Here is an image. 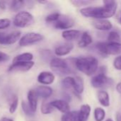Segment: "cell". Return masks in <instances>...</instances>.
Here are the masks:
<instances>
[{
	"instance_id": "7a4b0ae2",
	"label": "cell",
	"mask_w": 121,
	"mask_h": 121,
	"mask_svg": "<svg viewBox=\"0 0 121 121\" xmlns=\"http://www.w3.org/2000/svg\"><path fill=\"white\" fill-rule=\"evenodd\" d=\"M80 13L82 16L86 18H93L98 19L108 18L106 9L104 6H86L81 9Z\"/></svg>"
},
{
	"instance_id": "9a60e30c",
	"label": "cell",
	"mask_w": 121,
	"mask_h": 121,
	"mask_svg": "<svg viewBox=\"0 0 121 121\" xmlns=\"http://www.w3.org/2000/svg\"><path fill=\"white\" fill-rule=\"evenodd\" d=\"M51 106L53 107V108H56L60 112L63 113H66L70 111V106L67 101L65 100H55L51 102H50Z\"/></svg>"
},
{
	"instance_id": "f1b7e54d",
	"label": "cell",
	"mask_w": 121,
	"mask_h": 121,
	"mask_svg": "<svg viewBox=\"0 0 121 121\" xmlns=\"http://www.w3.org/2000/svg\"><path fill=\"white\" fill-rule=\"evenodd\" d=\"M21 108H22V110H23V111H24V113H25L26 116H29V117H31V116H34L35 113L31 110V108H30L29 104H27L24 101H23L21 102Z\"/></svg>"
},
{
	"instance_id": "484cf974",
	"label": "cell",
	"mask_w": 121,
	"mask_h": 121,
	"mask_svg": "<svg viewBox=\"0 0 121 121\" xmlns=\"http://www.w3.org/2000/svg\"><path fill=\"white\" fill-rule=\"evenodd\" d=\"M106 117V111L103 108L98 107L94 110V118L96 121H103Z\"/></svg>"
},
{
	"instance_id": "7c38bea8",
	"label": "cell",
	"mask_w": 121,
	"mask_h": 121,
	"mask_svg": "<svg viewBox=\"0 0 121 121\" xmlns=\"http://www.w3.org/2000/svg\"><path fill=\"white\" fill-rule=\"evenodd\" d=\"M34 91H36L38 97H40V98H42L44 99L49 98L53 94L52 88H51L48 86H46V85H41V86H36L34 89Z\"/></svg>"
},
{
	"instance_id": "ab89813d",
	"label": "cell",
	"mask_w": 121,
	"mask_h": 121,
	"mask_svg": "<svg viewBox=\"0 0 121 121\" xmlns=\"http://www.w3.org/2000/svg\"><path fill=\"white\" fill-rule=\"evenodd\" d=\"M119 23L121 24V16H120V17H119Z\"/></svg>"
},
{
	"instance_id": "d6986e66",
	"label": "cell",
	"mask_w": 121,
	"mask_h": 121,
	"mask_svg": "<svg viewBox=\"0 0 121 121\" xmlns=\"http://www.w3.org/2000/svg\"><path fill=\"white\" fill-rule=\"evenodd\" d=\"M98 100L99 103L104 107H108L110 106V96L107 91H99L97 94Z\"/></svg>"
},
{
	"instance_id": "4fadbf2b",
	"label": "cell",
	"mask_w": 121,
	"mask_h": 121,
	"mask_svg": "<svg viewBox=\"0 0 121 121\" xmlns=\"http://www.w3.org/2000/svg\"><path fill=\"white\" fill-rule=\"evenodd\" d=\"M82 35V33L81 30L69 29L66 30H63L62 33V38L68 41H73L81 38Z\"/></svg>"
},
{
	"instance_id": "f546056e",
	"label": "cell",
	"mask_w": 121,
	"mask_h": 121,
	"mask_svg": "<svg viewBox=\"0 0 121 121\" xmlns=\"http://www.w3.org/2000/svg\"><path fill=\"white\" fill-rule=\"evenodd\" d=\"M61 14H60L58 12H54V13H52L49 15H48L46 17V21L48 23H54L55 22H56L58 18H60Z\"/></svg>"
},
{
	"instance_id": "52a82bcc",
	"label": "cell",
	"mask_w": 121,
	"mask_h": 121,
	"mask_svg": "<svg viewBox=\"0 0 121 121\" xmlns=\"http://www.w3.org/2000/svg\"><path fill=\"white\" fill-rule=\"evenodd\" d=\"M44 35L40 33L31 32L25 34L19 40V45L21 47H26L34 44H36L39 42H41L44 40Z\"/></svg>"
},
{
	"instance_id": "83f0119b",
	"label": "cell",
	"mask_w": 121,
	"mask_h": 121,
	"mask_svg": "<svg viewBox=\"0 0 121 121\" xmlns=\"http://www.w3.org/2000/svg\"><path fill=\"white\" fill-rule=\"evenodd\" d=\"M108 40L109 43H120L121 42V38L120 34L116 31H111L108 35Z\"/></svg>"
},
{
	"instance_id": "d6a6232c",
	"label": "cell",
	"mask_w": 121,
	"mask_h": 121,
	"mask_svg": "<svg viewBox=\"0 0 121 121\" xmlns=\"http://www.w3.org/2000/svg\"><path fill=\"white\" fill-rule=\"evenodd\" d=\"M11 24V21L8 18H1L0 19V29H5L8 28Z\"/></svg>"
},
{
	"instance_id": "5bb4252c",
	"label": "cell",
	"mask_w": 121,
	"mask_h": 121,
	"mask_svg": "<svg viewBox=\"0 0 121 121\" xmlns=\"http://www.w3.org/2000/svg\"><path fill=\"white\" fill-rule=\"evenodd\" d=\"M93 26L99 30L106 31L109 30L113 28L111 22L107 19H98L93 21Z\"/></svg>"
},
{
	"instance_id": "6da1fadb",
	"label": "cell",
	"mask_w": 121,
	"mask_h": 121,
	"mask_svg": "<svg viewBox=\"0 0 121 121\" xmlns=\"http://www.w3.org/2000/svg\"><path fill=\"white\" fill-rule=\"evenodd\" d=\"M75 66L80 72L88 76H91L98 70V61L93 57H79L75 60Z\"/></svg>"
},
{
	"instance_id": "9c48e42d",
	"label": "cell",
	"mask_w": 121,
	"mask_h": 121,
	"mask_svg": "<svg viewBox=\"0 0 121 121\" xmlns=\"http://www.w3.org/2000/svg\"><path fill=\"white\" fill-rule=\"evenodd\" d=\"M21 32L18 30L13 31L10 33L6 34L0 33V44L11 45L15 43L18 40H20Z\"/></svg>"
},
{
	"instance_id": "d4e9b609",
	"label": "cell",
	"mask_w": 121,
	"mask_h": 121,
	"mask_svg": "<svg viewBox=\"0 0 121 121\" xmlns=\"http://www.w3.org/2000/svg\"><path fill=\"white\" fill-rule=\"evenodd\" d=\"M25 5V1L22 0H14L11 2L10 9L12 11H17L22 9Z\"/></svg>"
},
{
	"instance_id": "ba28073f",
	"label": "cell",
	"mask_w": 121,
	"mask_h": 121,
	"mask_svg": "<svg viewBox=\"0 0 121 121\" xmlns=\"http://www.w3.org/2000/svg\"><path fill=\"white\" fill-rule=\"evenodd\" d=\"M74 21L70 16L66 15H61L58 20L53 23V26L55 28L58 30H69V28H72L74 26Z\"/></svg>"
},
{
	"instance_id": "1f68e13d",
	"label": "cell",
	"mask_w": 121,
	"mask_h": 121,
	"mask_svg": "<svg viewBox=\"0 0 121 121\" xmlns=\"http://www.w3.org/2000/svg\"><path fill=\"white\" fill-rule=\"evenodd\" d=\"M71 3L73 6L78 7V6H88L91 4L92 1H88V0H73V1H71Z\"/></svg>"
},
{
	"instance_id": "f35d334b",
	"label": "cell",
	"mask_w": 121,
	"mask_h": 121,
	"mask_svg": "<svg viewBox=\"0 0 121 121\" xmlns=\"http://www.w3.org/2000/svg\"><path fill=\"white\" fill-rule=\"evenodd\" d=\"M0 121H14L13 119H11V118H6V117H2Z\"/></svg>"
},
{
	"instance_id": "cb8c5ba5",
	"label": "cell",
	"mask_w": 121,
	"mask_h": 121,
	"mask_svg": "<svg viewBox=\"0 0 121 121\" xmlns=\"http://www.w3.org/2000/svg\"><path fill=\"white\" fill-rule=\"evenodd\" d=\"M74 77H65L62 82H61V85L63 86V89H73V86H74Z\"/></svg>"
},
{
	"instance_id": "d590c367",
	"label": "cell",
	"mask_w": 121,
	"mask_h": 121,
	"mask_svg": "<svg viewBox=\"0 0 121 121\" xmlns=\"http://www.w3.org/2000/svg\"><path fill=\"white\" fill-rule=\"evenodd\" d=\"M116 90H117V91H118L119 94H121V82L118 83V84H117V86H116Z\"/></svg>"
},
{
	"instance_id": "7402d4cb",
	"label": "cell",
	"mask_w": 121,
	"mask_h": 121,
	"mask_svg": "<svg viewBox=\"0 0 121 121\" xmlns=\"http://www.w3.org/2000/svg\"><path fill=\"white\" fill-rule=\"evenodd\" d=\"M74 86L73 90L75 91V93L78 95H80L83 92L84 90V81L82 77L79 76H76L74 77Z\"/></svg>"
},
{
	"instance_id": "74e56055",
	"label": "cell",
	"mask_w": 121,
	"mask_h": 121,
	"mask_svg": "<svg viewBox=\"0 0 121 121\" xmlns=\"http://www.w3.org/2000/svg\"><path fill=\"white\" fill-rule=\"evenodd\" d=\"M116 121H121V113H118L116 116Z\"/></svg>"
},
{
	"instance_id": "ffe728a7",
	"label": "cell",
	"mask_w": 121,
	"mask_h": 121,
	"mask_svg": "<svg viewBox=\"0 0 121 121\" xmlns=\"http://www.w3.org/2000/svg\"><path fill=\"white\" fill-rule=\"evenodd\" d=\"M93 42V38L91 35L88 32H84L82 33V35L81 37V39L78 42V47L79 48H86L89 45H91Z\"/></svg>"
},
{
	"instance_id": "30bf717a",
	"label": "cell",
	"mask_w": 121,
	"mask_h": 121,
	"mask_svg": "<svg viewBox=\"0 0 121 121\" xmlns=\"http://www.w3.org/2000/svg\"><path fill=\"white\" fill-rule=\"evenodd\" d=\"M34 65V62H16L12 63L9 67V72H27L30 70Z\"/></svg>"
},
{
	"instance_id": "e0dca14e",
	"label": "cell",
	"mask_w": 121,
	"mask_h": 121,
	"mask_svg": "<svg viewBox=\"0 0 121 121\" xmlns=\"http://www.w3.org/2000/svg\"><path fill=\"white\" fill-rule=\"evenodd\" d=\"M73 49V45L72 43H66L64 45L58 46L55 49V54L58 57L65 56L69 54Z\"/></svg>"
},
{
	"instance_id": "8d00e7d4",
	"label": "cell",
	"mask_w": 121,
	"mask_h": 121,
	"mask_svg": "<svg viewBox=\"0 0 121 121\" xmlns=\"http://www.w3.org/2000/svg\"><path fill=\"white\" fill-rule=\"evenodd\" d=\"M0 8L1 9H6V4L3 1H0Z\"/></svg>"
},
{
	"instance_id": "ac0fdd59",
	"label": "cell",
	"mask_w": 121,
	"mask_h": 121,
	"mask_svg": "<svg viewBox=\"0 0 121 121\" xmlns=\"http://www.w3.org/2000/svg\"><path fill=\"white\" fill-rule=\"evenodd\" d=\"M91 111V108L88 104H83L78 111L81 121H87Z\"/></svg>"
},
{
	"instance_id": "4dcf8cb0",
	"label": "cell",
	"mask_w": 121,
	"mask_h": 121,
	"mask_svg": "<svg viewBox=\"0 0 121 121\" xmlns=\"http://www.w3.org/2000/svg\"><path fill=\"white\" fill-rule=\"evenodd\" d=\"M18 104H19V99L18 96L15 95L12 97L9 106V112L11 113H14L16 111L18 107Z\"/></svg>"
},
{
	"instance_id": "60d3db41",
	"label": "cell",
	"mask_w": 121,
	"mask_h": 121,
	"mask_svg": "<svg viewBox=\"0 0 121 121\" xmlns=\"http://www.w3.org/2000/svg\"><path fill=\"white\" fill-rule=\"evenodd\" d=\"M106 121H113L111 118H108V119H107V120H106Z\"/></svg>"
},
{
	"instance_id": "277c9868",
	"label": "cell",
	"mask_w": 121,
	"mask_h": 121,
	"mask_svg": "<svg viewBox=\"0 0 121 121\" xmlns=\"http://www.w3.org/2000/svg\"><path fill=\"white\" fill-rule=\"evenodd\" d=\"M97 50L105 55H116L121 53V43H98Z\"/></svg>"
},
{
	"instance_id": "8fae6325",
	"label": "cell",
	"mask_w": 121,
	"mask_h": 121,
	"mask_svg": "<svg viewBox=\"0 0 121 121\" xmlns=\"http://www.w3.org/2000/svg\"><path fill=\"white\" fill-rule=\"evenodd\" d=\"M38 82L44 85H49L53 83L55 80V76L50 72H41L39 73L37 77Z\"/></svg>"
},
{
	"instance_id": "44dd1931",
	"label": "cell",
	"mask_w": 121,
	"mask_h": 121,
	"mask_svg": "<svg viewBox=\"0 0 121 121\" xmlns=\"http://www.w3.org/2000/svg\"><path fill=\"white\" fill-rule=\"evenodd\" d=\"M34 58V55L30 52H25L20 55H16L14 57L12 63L16 62H31Z\"/></svg>"
},
{
	"instance_id": "e575fe53",
	"label": "cell",
	"mask_w": 121,
	"mask_h": 121,
	"mask_svg": "<svg viewBox=\"0 0 121 121\" xmlns=\"http://www.w3.org/2000/svg\"><path fill=\"white\" fill-rule=\"evenodd\" d=\"M9 58H10V57L7 54L0 52V62L8 61L9 60Z\"/></svg>"
},
{
	"instance_id": "4316f807",
	"label": "cell",
	"mask_w": 121,
	"mask_h": 121,
	"mask_svg": "<svg viewBox=\"0 0 121 121\" xmlns=\"http://www.w3.org/2000/svg\"><path fill=\"white\" fill-rule=\"evenodd\" d=\"M53 107L51 106V103H48L46 101H43L41 106V111L44 115H48L53 112Z\"/></svg>"
},
{
	"instance_id": "836d02e7",
	"label": "cell",
	"mask_w": 121,
	"mask_h": 121,
	"mask_svg": "<svg viewBox=\"0 0 121 121\" xmlns=\"http://www.w3.org/2000/svg\"><path fill=\"white\" fill-rule=\"evenodd\" d=\"M113 66L115 69L118 70H121V55L117 57L113 61Z\"/></svg>"
},
{
	"instance_id": "5b68a950",
	"label": "cell",
	"mask_w": 121,
	"mask_h": 121,
	"mask_svg": "<svg viewBox=\"0 0 121 121\" xmlns=\"http://www.w3.org/2000/svg\"><path fill=\"white\" fill-rule=\"evenodd\" d=\"M14 25L19 28H25L32 25L34 23V18L32 14L28 11H20L14 16L13 20Z\"/></svg>"
},
{
	"instance_id": "2e32d148",
	"label": "cell",
	"mask_w": 121,
	"mask_h": 121,
	"mask_svg": "<svg viewBox=\"0 0 121 121\" xmlns=\"http://www.w3.org/2000/svg\"><path fill=\"white\" fill-rule=\"evenodd\" d=\"M38 96L34 91V89H31L29 91L27 94V99H28V104L31 108V110L35 113L37 109L38 106Z\"/></svg>"
},
{
	"instance_id": "3957f363",
	"label": "cell",
	"mask_w": 121,
	"mask_h": 121,
	"mask_svg": "<svg viewBox=\"0 0 121 121\" xmlns=\"http://www.w3.org/2000/svg\"><path fill=\"white\" fill-rule=\"evenodd\" d=\"M50 67L54 72L61 76L67 75L71 72V68L68 62L66 60L59 57L51 59L50 61Z\"/></svg>"
},
{
	"instance_id": "603a6c76",
	"label": "cell",
	"mask_w": 121,
	"mask_h": 121,
	"mask_svg": "<svg viewBox=\"0 0 121 121\" xmlns=\"http://www.w3.org/2000/svg\"><path fill=\"white\" fill-rule=\"evenodd\" d=\"M61 121H81L78 111H69L63 114L61 117Z\"/></svg>"
},
{
	"instance_id": "8992f818",
	"label": "cell",
	"mask_w": 121,
	"mask_h": 121,
	"mask_svg": "<svg viewBox=\"0 0 121 121\" xmlns=\"http://www.w3.org/2000/svg\"><path fill=\"white\" fill-rule=\"evenodd\" d=\"M113 82L112 79L108 77L104 72H101L94 76L91 81L92 86L96 89L105 88L110 86L113 84Z\"/></svg>"
}]
</instances>
